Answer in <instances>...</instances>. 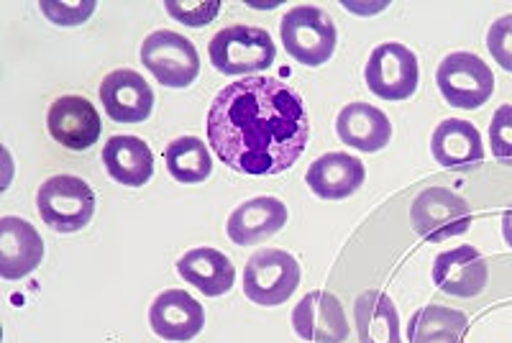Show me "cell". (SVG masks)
I'll list each match as a JSON object with an SVG mask.
<instances>
[{
	"label": "cell",
	"mask_w": 512,
	"mask_h": 343,
	"mask_svg": "<svg viewBox=\"0 0 512 343\" xmlns=\"http://www.w3.org/2000/svg\"><path fill=\"white\" fill-rule=\"evenodd\" d=\"M210 149L241 175H280L303 157L310 121L303 98L277 77H241L213 98L205 116Z\"/></svg>",
	"instance_id": "1"
},
{
	"label": "cell",
	"mask_w": 512,
	"mask_h": 343,
	"mask_svg": "<svg viewBox=\"0 0 512 343\" xmlns=\"http://www.w3.org/2000/svg\"><path fill=\"white\" fill-rule=\"evenodd\" d=\"M210 62L228 77H254L269 70L277 57L269 31L256 26H226L208 44Z\"/></svg>",
	"instance_id": "2"
},
{
	"label": "cell",
	"mask_w": 512,
	"mask_h": 343,
	"mask_svg": "<svg viewBox=\"0 0 512 343\" xmlns=\"http://www.w3.org/2000/svg\"><path fill=\"white\" fill-rule=\"evenodd\" d=\"M36 210L52 231H82L95 216V192L82 177L54 175L41 182Z\"/></svg>",
	"instance_id": "3"
},
{
	"label": "cell",
	"mask_w": 512,
	"mask_h": 343,
	"mask_svg": "<svg viewBox=\"0 0 512 343\" xmlns=\"http://www.w3.org/2000/svg\"><path fill=\"white\" fill-rule=\"evenodd\" d=\"M285 52L305 67H320L336 52V24L328 13L315 6H297L280 21Z\"/></svg>",
	"instance_id": "4"
},
{
	"label": "cell",
	"mask_w": 512,
	"mask_h": 343,
	"mask_svg": "<svg viewBox=\"0 0 512 343\" xmlns=\"http://www.w3.org/2000/svg\"><path fill=\"white\" fill-rule=\"evenodd\" d=\"M436 85L448 105L461 111H477L495 93V75L477 54L454 52L438 64Z\"/></svg>",
	"instance_id": "5"
},
{
	"label": "cell",
	"mask_w": 512,
	"mask_h": 343,
	"mask_svg": "<svg viewBox=\"0 0 512 343\" xmlns=\"http://www.w3.org/2000/svg\"><path fill=\"white\" fill-rule=\"evenodd\" d=\"M141 62L159 85L172 90L190 88L200 75V57L198 49L187 36L177 31H154L141 44Z\"/></svg>",
	"instance_id": "6"
},
{
	"label": "cell",
	"mask_w": 512,
	"mask_h": 343,
	"mask_svg": "<svg viewBox=\"0 0 512 343\" xmlns=\"http://www.w3.org/2000/svg\"><path fill=\"white\" fill-rule=\"evenodd\" d=\"M300 285V264L282 249H262L244 267V295L251 303L274 308L287 303Z\"/></svg>",
	"instance_id": "7"
},
{
	"label": "cell",
	"mask_w": 512,
	"mask_h": 343,
	"mask_svg": "<svg viewBox=\"0 0 512 343\" xmlns=\"http://www.w3.org/2000/svg\"><path fill=\"white\" fill-rule=\"evenodd\" d=\"M367 88L382 100H410L418 90V57L405 44L384 41L372 49L364 67Z\"/></svg>",
	"instance_id": "8"
},
{
	"label": "cell",
	"mask_w": 512,
	"mask_h": 343,
	"mask_svg": "<svg viewBox=\"0 0 512 343\" xmlns=\"http://www.w3.org/2000/svg\"><path fill=\"white\" fill-rule=\"evenodd\" d=\"M410 221L425 241H446L469 231L472 208L461 195L448 187H428L413 200Z\"/></svg>",
	"instance_id": "9"
},
{
	"label": "cell",
	"mask_w": 512,
	"mask_h": 343,
	"mask_svg": "<svg viewBox=\"0 0 512 343\" xmlns=\"http://www.w3.org/2000/svg\"><path fill=\"white\" fill-rule=\"evenodd\" d=\"M47 131L57 144L72 152L90 149L103 134V121L95 105L82 95H62L47 111Z\"/></svg>",
	"instance_id": "10"
},
{
	"label": "cell",
	"mask_w": 512,
	"mask_h": 343,
	"mask_svg": "<svg viewBox=\"0 0 512 343\" xmlns=\"http://www.w3.org/2000/svg\"><path fill=\"white\" fill-rule=\"evenodd\" d=\"M292 328L303 341L344 343L349 338V320L338 297L326 290H313L295 305Z\"/></svg>",
	"instance_id": "11"
},
{
	"label": "cell",
	"mask_w": 512,
	"mask_h": 343,
	"mask_svg": "<svg viewBox=\"0 0 512 343\" xmlns=\"http://www.w3.org/2000/svg\"><path fill=\"white\" fill-rule=\"evenodd\" d=\"M100 100L116 123H141L152 116L154 93L136 70H113L100 82Z\"/></svg>",
	"instance_id": "12"
},
{
	"label": "cell",
	"mask_w": 512,
	"mask_h": 343,
	"mask_svg": "<svg viewBox=\"0 0 512 343\" xmlns=\"http://www.w3.org/2000/svg\"><path fill=\"white\" fill-rule=\"evenodd\" d=\"M431 277L441 292L451 297H477L487 287L489 269L474 246L441 251L433 262Z\"/></svg>",
	"instance_id": "13"
},
{
	"label": "cell",
	"mask_w": 512,
	"mask_h": 343,
	"mask_svg": "<svg viewBox=\"0 0 512 343\" xmlns=\"http://www.w3.org/2000/svg\"><path fill=\"white\" fill-rule=\"evenodd\" d=\"M44 259V241L29 221L16 216L0 218V277L24 280Z\"/></svg>",
	"instance_id": "14"
},
{
	"label": "cell",
	"mask_w": 512,
	"mask_h": 343,
	"mask_svg": "<svg viewBox=\"0 0 512 343\" xmlns=\"http://www.w3.org/2000/svg\"><path fill=\"white\" fill-rule=\"evenodd\" d=\"M152 331L164 341H192L205 326L203 305L185 290H167L157 295L149 310Z\"/></svg>",
	"instance_id": "15"
},
{
	"label": "cell",
	"mask_w": 512,
	"mask_h": 343,
	"mask_svg": "<svg viewBox=\"0 0 512 343\" xmlns=\"http://www.w3.org/2000/svg\"><path fill=\"white\" fill-rule=\"evenodd\" d=\"M431 154L441 167L469 172L484 162V144L479 128L461 118H446L436 126L431 139Z\"/></svg>",
	"instance_id": "16"
},
{
	"label": "cell",
	"mask_w": 512,
	"mask_h": 343,
	"mask_svg": "<svg viewBox=\"0 0 512 343\" xmlns=\"http://www.w3.org/2000/svg\"><path fill=\"white\" fill-rule=\"evenodd\" d=\"M287 223V205L277 198H251L228 216V239L239 246H254L272 239Z\"/></svg>",
	"instance_id": "17"
},
{
	"label": "cell",
	"mask_w": 512,
	"mask_h": 343,
	"mask_svg": "<svg viewBox=\"0 0 512 343\" xmlns=\"http://www.w3.org/2000/svg\"><path fill=\"white\" fill-rule=\"evenodd\" d=\"M364 180H367V169L361 159L346 152L323 154L310 164L308 175H305V182L320 200L349 198L364 185Z\"/></svg>",
	"instance_id": "18"
},
{
	"label": "cell",
	"mask_w": 512,
	"mask_h": 343,
	"mask_svg": "<svg viewBox=\"0 0 512 343\" xmlns=\"http://www.w3.org/2000/svg\"><path fill=\"white\" fill-rule=\"evenodd\" d=\"M336 134L351 149L372 154L390 144L392 123L387 113L379 111L377 105L349 103L338 113Z\"/></svg>",
	"instance_id": "19"
},
{
	"label": "cell",
	"mask_w": 512,
	"mask_h": 343,
	"mask_svg": "<svg viewBox=\"0 0 512 343\" xmlns=\"http://www.w3.org/2000/svg\"><path fill=\"white\" fill-rule=\"evenodd\" d=\"M177 274L182 280L190 282L195 290L203 292L205 297H221L231 292L236 282V267L223 251L200 246V249L187 251L177 262Z\"/></svg>",
	"instance_id": "20"
},
{
	"label": "cell",
	"mask_w": 512,
	"mask_h": 343,
	"mask_svg": "<svg viewBox=\"0 0 512 343\" xmlns=\"http://www.w3.org/2000/svg\"><path fill=\"white\" fill-rule=\"evenodd\" d=\"M108 175L126 187H144L154 175V154L139 136H113L103 146Z\"/></svg>",
	"instance_id": "21"
},
{
	"label": "cell",
	"mask_w": 512,
	"mask_h": 343,
	"mask_svg": "<svg viewBox=\"0 0 512 343\" xmlns=\"http://www.w3.org/2000/svg\"><path fill=\"white\" fill-rule=\"evenodd\" d=\"M359 343H402L395 303L379 290L361 292L354 303Z\"/></svg>",
	"instance_id": "22"
},
{
	"label": "cell",
	"mask_w": 512,
	"mask_h": 343,
	"mask_svg": "<svg viewBox=\"0 0 512 343\" xmlns=\"http://www.w3.org/2000/svg\"><path fill=\"white\" fill-rule=\"evenodd\" d=\"M469 318L446 305H425L408 326L410 343H464Z\"/></svg>",
	"instance_id": "23"
},
{
	"label": "cell",
	"mask_w": 512,
	"mask_h": 343,
	"mask_svg": "<svg viewBox=\"0 0 512 343\" xmlns=\"http://www.w3.org/2000/svg\"><path fill=\"white\" fill-rule=\"evenodd\" d=\"M164 164L167 172L182 185H198L213 175V157L203 139L182 136L164 149Z\"/></svg>",
	"instance_id": "24"
},
{
	"label": "cell",
	"mask_w": 512,
	"mask_h": 343,
	"mask_svg": "<svg viewBox=\"0 0 512 343\" xmlns=\"http://www.w3.org/2000/svg\"><path fill=\"white\" fill-rule=\"evenodd\" d=\"M167 13L175 21L185 26H205L210 24L213 18L221 11V3L218 0H210V3H203V0H185V3H177V0H169Z\"/></svg>",
	"instance_id": "25"
},
{
	"label": "cell",
	"mask_w": 512,
	"mask_h": 343,
	"mask_svg": "<svg viewBox=\"0 0 512 343\" xmlns=\"http://www.w3.org/2000/svg\"><path fill=\"white\" fill-rule=\"evenodd\" d=\"M487 49L502 70L512 72V13L500 16L487 31Z\"/></svg>",
	"instance_id": "26"
},
{
	"label": "cell",
	"mask_w": 512,
	"mask_h": 343,
	"mask_svg": "<svg viewBox=\"0 0 512 343\" xmlns=\"http://www.w3.org/2000/svg\"><path fill=\"white\" fill-rule=\"evenodd\" d=\"M489 146L497 159H512V105H500L492 116Z\"/></svg>",
	"instance_id": "27"
},
{
	"label": "cell",
	"mask_w": 512,
	"mask_h": 343,
	"mask_svg": "<svg viewBox=\"0 0 512 343\" xmlns=\"http://www.w3.org/2000/svg\"><path fill=\"white\" fill-rule=\"evenodd\" d=\"M41 13L59 26H77L88 21L95 11V3H41Z\"/></svg>",
	"instance_id": "28"
},
{
	"label": "cell",
	"mask_w": 512,
	"mask_h": 343,
	"mask_svg": "<svg viewBox=\"0 0 512 343\" xmlns=\"http://www.w3.org/2000/svg\"><path fill=\"white\" fill-rule=\"evenodd\" d=\"M502 236H505L507 246L512 249V208H507L505 216H502Z\"/></svg>",
	"instance_id": "29"
}]
</instances>
